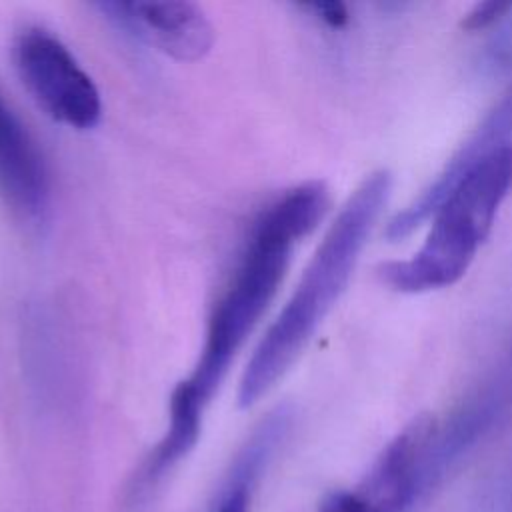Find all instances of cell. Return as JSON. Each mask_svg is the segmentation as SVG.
Instances as JSON below:
<instances>
[{
  "mask_svg": "<svg viewBox=\"0 0 512 512\" xmlns=\"http://www.w3.org/2000/svg\"><path fill=\"white\" fill-rule=\"evenodd\" d=\"M308 10L316 14L324 24L332 28H340L348 22V10L340 2H318V4H308Z\"/></svg>",
  "mask_w": 512,
  "mask_h": 512,
  "instance_id": "11",
  "label": "cell"
},
{
  "mask_svg": "<svg viewBox=\"0 0 512 512\" xmlns=\"http://www.w3.org/2000/svg\"><path fill=\"white\" fill-rule=\"evenodd\" d=\"M12 60L24 88L52 120L74 130L100 122V92L56 34L42 26L22 28L12 44Z\"/></svg>",
  "mask_w": 512,
  "mask_h": 512,
  "instance_id": "4",
  "label": "cell"
},
{
  "mask_svg": "<svg viewBox=\"0 0 512 512\" xmlns=\"http://www.w3.org/2000/svg\"><path fill=\"white\" fill-rule=\"evenodd\" d=\"M290 416L292 414L286 408H276L254 428V432L232 462L226 488L250 490L254 480L262 474L264 466L272 458L278 444L284 440L290 428Z\"/></svg>",
  "mask_w": 512,
  "mask_h": 512,
  "instance_id": "9",
  "label": "cell"
},
{
  "mask_svg": "<svg viewBox=\"0 0 512 512\" xmlns=\"http://www.w3.org/2000/svg\"><path fill=\"white\" fill-rule=\"evenodd\" d=\"M216 512H248V490L246 488H226L224 498Z\"/></svg>",
  "mask_w": 512,
  "mask_h": 512,
  "instance_id": "12",
  "label": "cell"
},
{
  "mask_svg": "<svg viewBox=\"0 0 512 512\" xmlns=\"http://www.w3.org/2000/svg\"><path fill=\"white\" fill-rule=\"evenodd\" d=\"M326 208V186L304 182L270 202L252 222L236 268L208 318L200 356L170 396L168 430L142 468L140 488L158 482L194 448L210 398L274 298L294 246L314 230Z\"/></svg>",
  "mask_w": 512,
  "mask_h": 512,
  "instance_id": "1",
  "label": "cell"
},
{
  "mask_svg": "<svg viewBox=\"0 0 512 512\" xmlns=\"http://www.w3.org/2000/svg\"><path fill=\"white\" fill-rule=\"evenodd\" d=\"M512 12V2H482L476 4L464 18L462 26L466 30H484Z\"/></svg>",
  "mask_w": 512,
  "mask_h": 512,
  "instance_id": "10",
  "label": "cell"
},
{
  "mask_svg": "<svg viewBox=\"0 0 512 512\" xmlns=\"http://www.w3.org/2000/svg\"><path fill=\"white\" fill-rule=\"evenodd\" d=\"M512 188V144L474 162L434 210L422 246L406 260L378 268L396 292L422 294L458 282L488 238L496 214Z\"/></svg>",
  "mask_w": 512,
  "mask_h": 512,
  "instance_id": "3",
  "label": "cell"
},
{
  "mask_svg": "<svg viewBox=\"0 0 512 512\" xmlns=\"http://www.w3.org/2000/svg\"><path fill=\"white\" fill-rule=\"evenodd\" d=\"M392 174H368L348 196L324 234L292 296L258 342L238 386V404L252 406L294 364L326 314L338 302L360 254L384 212Z\"/></svg>",
  "mask_w": 512,
  "mask_h": 512,
  "instance_id": "2",
  "label": "cell"
},
{
  "mask_svg": "<svg viewBox=\"0 0 512 512\" xmlns=\"http://www.w3.org/2000/svg\"><path fill=\"white\" fill-rule=\"evenodd\" d=\"M512 136V86L500 98V102L486 114L474 134L460 146V150L450 158L444 170L414 198L402 212H398L386 228V238L396 242L412 234L424 220H428L448 190L462 178V174L488 152L508 146Z\"/></svg>",
  "mask_w": 512,
  "mask_h": 512,
  "instance_id": "8",
  "label": "cell"
},
{
  "mask_svg": "<svg viewBox=\"0 0 512 512\" xmlns=\"http://www.w3.org/2000/svg\"><path fill=\"white\" fill-rule=\"evenodd\" d=\"M436 418L420 414L382 450L368 474L350 490L324 498L320 512H406L432 488V442Z\"/></svg>",
  "mask_w": 512,
  "mask_h": 512,
  "instance_id": "5",
  "label": "cell"
},
{
  "mask_svg": "<svg viewBox=\"0 0 512 512\" xmlns=\"http://www.w3.org/2000/svg\"><path fill=\"white\" fill-rule=\"evenodd\" d=\"M0 192L24 218L38 220L48 210L50 174L46 160L0 90Z\"/></svg>",
  "mask_w": 512,
  "mask_h": 512,
  "instance_id": "7",
  "label": "cell"
},
{
  "mask_svg": "<svg viewBox=\"0 0 512 512\" xmlns=\"http://www.w3.org/2000/svg\"><path fill=\"white\" fill-rule=\"evenodd\" d=\"M98 8L114 24L182 62L200 60L214 44L212 24L192 2H100Z\"/></svg>",
  "mask_w": 512,
  "mask_h": 512,
  "instance_id": "6",
  "label": "cell"
}]
</instances>
